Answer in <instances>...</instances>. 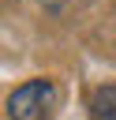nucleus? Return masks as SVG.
Here are the masks:
<instances>
[{
	"label": "nucleus",
	"mask_w": 116,
	"mask_h": 120,
	"mask_svg": "<svg viewBox=\"0 0 116 120\" xmlns=\"http://www.w3.org/2000/svg\"><path fill=\"white\" fill-rule=\"evenodd\" d=\"M56 82L52 79H30L11 90L7 98V116L11 120H52L56 109Z\"/></svg>",
	"instance_id": "nucleus-1"
},
{
	"label": "nucleus",
	"mask_w": 116,
	"mask_h": 120,
	"mask_svg": "<svg viewBox=\"0 0 116 120\" xmlns=\"http://www.w3.org/2000/svg\"><path fill=\"white\" fill-rule=\"evenodd\" d=\"M45 4H52V8H60V4H64V0H45Z\"/></svg>",
	"instance_id": "nucleus-3"
},
{
	"label": "nucleus",
	"mask_w": 116,
	"mask_h": 120,
	"mask_svg": "<svg viewBox=\"0 0 116 120\" xmlns=\"http://www.w3.org/2000/svg\"><path fill=\"white\" fill-rule=\"evenodd\" d=\"M90 120H116V82L94 90V98H90Z\"/></svg>",
	"instance_id": "nucleus-2"
}]
</instances>
